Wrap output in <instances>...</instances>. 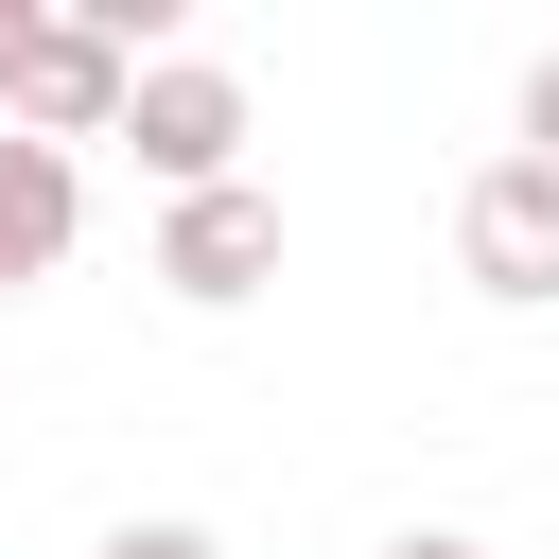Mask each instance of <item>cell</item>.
Masks as SVG:
<instances>
[{"label":"cell","instance_id":"52a82bcc","mask_svg":"<svg viewBox=\"0 0 559 559\" xmlns=\"http://www.w3.org/2000/svg\"><path fill=\"white\" fill-rule=\"evenodd\" d=\"M507 157H559V52L524 70V140H507Z\"/></svg>","mask_w":559,"mask_h":559},{"label":"cell","instance_id":"6da1fadb","mask_svg":"<svg viewBox=\"0 0 559 559\" xmlns=\"http://www.w3.org/2000/svg\"><path fill=\"white\" fill-rule=\"evenodd\" d=\"M122 157H140L157 192H227V175H245V87H227L210 52H157V70L122 87Z\"/></svg>","mask_w":559,"mask_h":559},{"label":"cell","instance_id":"ba28073f","mask_svg":"<svg viewBox=\"0 0 559 559\" xmlns=\"http://www.w3.org/2000/svg\"><path fill=\"white\" fill-rule=\"evenodd\" d=\"M384 559H472V542H454V524H402V542H384Z\"/></svg>","mask_w":559,"mask_h":559},{"label":"cell","instance_id":"7a4b0ae2","mask_svg":"<svg viewBox=\"0 0 559 559\" xmlns=\"http://www.w3.org/2000/svg\"><path fill=\"white\" fill-rule=\"evenodd\" d=\"M122 87H140V70H122L70 0H35V35H17V70H0V122L70 157V140H122Z\"/></svg>","mask_w":559,"mask_h":559},{"label":"cell","instance_id":"277c9868","mask_svg":"<svg viewBox=\"0 0 559 559\" xmlns=\"http://www.w3.org/2000/svg\"><path fill=\"white\" fill-rule=\"evenodd\" d=\"M157 280H175L192 314H245V297L280 280V192H245V175H227V192H175V210H157Z\"/></svg>","mask_w":559,"mask_h":559},{"label":"cell","instance_id":"3957f363","mask_svg":"<svg viewBox=\"0 0 559 559\" xmlns=\"http://www.w3.org/2000/svg\"><path fill=\"white\" fill-rule=\"evenodd\" d=\"M454 262H472V297L542 314V297H559V157H489V175L454 192Z\"/></svg>","mask_w":559,"mask_h":559},{"label":"cell","instance_id":"8992f818","mask_svg":"<svg viewBox=\"0 0 559 559\" xmlns=\"http://www.w3.org/2000/svg\"><path fill=\"white\" fill-rule=\"evenodd\" d=\"M87 559H227V542H210V524H105Z\"/></svg>","mask_w":559,"mask_h":559},{"label":"cell","instance_id":"5b68a950","mask_svg":"<svg viewBox=\"0 0 559 559\" xmlns=\"http://www.w3.org/2000/svg\"><path fill=\"white\" fill-rule=\"evenodd\" d=\"M70 227H87V175H70L52 140L0 122V297H35V280L70 262Z\"/></svg>","mask_w":559,"mask_h":559},{"label":"cell","instance_id":"9c48e42d","mask_svg":"<svg viewBox=\"0 0 559 559\" xmlns=\"http://www.w3.org/2000/svg\"><path fill=\"white\" fill-rule=\"evenodd\" d=\"M17 35H35V0H0V70H17Z\"/></svg>","mask_w":559,"mask_h":559}]
</instances>
